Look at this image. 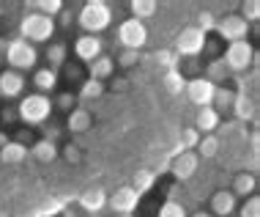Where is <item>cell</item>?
I'll return each instance as SVG.
<instances>
[{"mask_svg": "<svg viewBox=\"0 0 260 217\" xmlns=\"http://www.w3.org/2000/svg\"><path fill=\"white\" fill-rule=\"evenodd\" d=\"M77 22H80V28L88 36H99L102 31H107L112 25L110 3H104V0H88V3H82L80 14H77Z\"/></svg>", "mask_w": 260, "mask_h": 217, "instance_id": "6da1fadb", "label": "cell"}, {"mask_svg": "<svg viewBox=\"0 0 260 217\" xmlns=\"http://www.w3.org/2000/svg\"><path fill=\"white\" fill-rule=\"evenodd\" d=\"M52 99L44 94H27L19 99L17 104V118L22 124H27V127H41V124L50 121L52 116Z\"/></svg>", "mask_w": 260, "mask_h": 217, "instance_id": "7a4b0ae2", "label": "cell"}, {"mask_svg": "<svg viewBox=\"0 0 260 217\" xmlns=\"http://www.w3.org/2000/svg\"><path fill=\"white\" fill-rule=\"evenodd\" d=\"M55 36V19L44 17L39 11H27L22 19H19V39H25L27 44H47Z\"/></svg>", "mask_w": 260, "mask_h": 217, "instance_id": "3957f363", "label": "cell"}, {"mask_svg": "<svg viewBox=\"0 0 260 217\" xmlns=\"http://www.w3.org/2000/svg\"><path fill=\"white\" fill-rule=\"evenodd\" d=\"M6 64L9 69L14 72H30V69H36L39 64V50L33 44H27L25 39H11L9 44H6Z\"/></svg>", "mask_w": 260, "mask_h": 217, "instance_id": "277c9868", "label": "cell"}, {"mask_svg": "<svg viewBox=\"0 0 260 217\" xmlns=\"http://www.w3.org/2000/svg\"><path fill=\"white\" fill-rule=\"evenodd\" d=\"M255 61H257V52H255V47H252L247 39L228 44V50H224V55H222V64L228 66V72H236V74L247 72Z\"/></svg>", "mask_w": 260, "mask_h": 217, "instance_id": "5b68a950", "label": "cell"}, {"mask_svg": "<svg viewBox=\"0 0 260 217\" xmlns=\"http://www.w3.org/2000/svg\"><path fill=\"white\" fill-rule=\"evenodd\" d=\"M118 41H121L123 50H135L140 52L145 44H148V25L140 22V19H123L118 25Z\"/></svg>", "mask_w": 260, "mask_h": 217, "instance_id": "8992f818", "label": "cell"}, {"mask_svg": "<svg viewBox=\"0 0 260 217\" xmlns=\"http://www.w3.org/2000/svg\"><path fill=\"white\" fill-rule=\"evenodd\" d=\"M206 41H208V36L203 31H198L194 25H189V28H184V31L175 36V55H186V58H198V55L203 52V47H206Z\"/></svg>", "mask_w": 260, "mask_h": 217, "instance_id": "52a82bcc", "label": "cell"}, {"mask_svg": "<svg viewBox=\"0 0 260 217\" xmlns=\"http://www.w3.org/2000/svg\"><path fill=\"white\" fill-rule=\"evenodd\" d=\"M216 36L224 39L228 44H233V41H244L249 33V22L247 19H241L238 14H224L222 19H216Z\"/></svg>", "mask_w": 260, "mask_h": 217, "instance_id": "ba28073f", "label": "cell"}, {"mask_svg": "<svg viewBox=\"0 0 260 217\" xmlns=\"http://www.w3.org/2000/svg\"><path fill=\"white\" fill-rule=\"evenodd\" d=\"M140 198H143V195H140L132 184H126V187H118L112 195H107V206L115 214H132V212H137Z\"/></svg>", "mask_w": 260, "mask_h": 217, "instance_id": "9c48e42d", "label": "cell"}, {"mask_svg": "<svg viewBox=\"0 0 260 217\" xmlns=\"http://www.w3.org/2000/svg\"><path fill=\"white\" fill-rule=\"evenodd\" d=\"M214 91H216V86L208 83L206 77H192V80H186L184 94L189 96V102L198 104V110H200V107H211V102H214Z\"/></svg>", "mask_w": 260, "mask_h": 217, "instance_id": "30bf717a", "label": "cell"}, {"mask_svg": "<svg viewBox=\"0 0 260 217\" xmlns=\"http://www.w3.org/2000/svg\"><path fill=\"white\" fill-rule=\"evenodd\" d=\"M198 165H200V157L194 151H178L173 157L170 171H173L175 181H189L194 176V171H198Z\"/></svg>", "mask_w": 260, "mask_h": 217, "instance_id": "8fae6325", "label": "cell"}, {"mask_svg": "<svg viewBox=\"0 0 260 217\" xmlns=\"http://www.w3.org/2000/svg\"><path fill=\"white\" fill-rule=\"evenodd\" d=\"M25 86H27L25 74L14 72V69H3L0 72V96L3 99H19L25 94Z\"/></svg>", "mask_w": 260, "mask_h": 217, "instance_id": "7c38bea8", "label": "cell"}, {"mask_svg": "<svg viewBox=\"0 0 260 217\" xmlns=\"http://www.w3.org/2000/svg\"><path fill=\"white\" fill-rule=\"evenodd\" d=\"M74 55L88 66L90 61H96L99 55H104V41L99 36H88V33H82V36L74 41Z\"/></svg>", "mask_w": 260, "mask_h": 217, "instance_id": "4fadbf2b", "label": "cell"}, {"mask_svg": "<svg viewBox=\"0 0 260 217\" xmlns=\"http://www.w3.org/2000/svg\"><path fill=\"white\" fill-rule=\"evenodd\" d=\"M236 212V195L230 193V190H216L214 193V198H211V217H230Z\"/></svg>", "mask_w": 260, "mask_h": 217, "instance_id": "5bb4252c", "label": "cell"}, {"mask_svg": "<svg viewBox=\"0 0 260 217\" xmlns=\"http://www.w3.org/2000/svg\"><path fill=\"white\" fill-rule=\"evenodd\" d=\"M33 86H36L39 91L36 94H52L55 88H58V72L50 66H36L33 69Z\"/></svg>", "mask_w": 260, "mask_h": 217, "instance_id": "9a60e30c", "label": "cell"}, {"mask_svg": "<svg viewBox=\"0 0 260 217\" xmlns=\"http://www.w3.org/2000/svg\"><path fill=\"white\" fill-rule=\"evenodd\" d=\"M80 206L85 209L88 214H96L102 212L104 206H107V190H102V187H90L80 195Z\"/></svg>", "mask_w": 260, "mask_h": 217, "instance_id": "2e32d148", "label": "cell"}, {"mask_svg": "<svg viewBox=\"0 0 260 217\" xmlns=\"http://www.w3.org/2000/svg\"><path fill=\"white\" fill-rule=\"evenodd\" d=\"M230 110H233V116L238 121H252V118H255V99L247 96V91H236Z\"/></svg>", "mask_w": 260, "mask_h": 217, "instance_id": "e0dca14e", "label": "cell"}, {"mask_svg": "<svg viewBox=\"0 0 260 217\" xmlns=\"http://www.w3.org/2000/svg\"><path fill=\"white\" fill-rule=\"evenodd\" d=\"M85 72H88L90 80L104 83L107 77H112V72H115V58H110V55H99L96 61H90V64L85 66Z\"/></svg>", "mask_w": 260, "mask_h": 217, "instance_id": "ac0fdd59", "label": "cell"}, {"mask_svg": "<svg viewBox=\"0 0 260 217\" xmlns=\"http://www.w3.org/2000/svg\"><path fill=\"white\" fill-rule=\"evenodd\" d=\"M222 116L216 113L214 107H200L198 116H194V129L200 132V135H214V129L219 127Z\"/></svg>", "mask_w": 260, "mask_h": 217, "instance_id": "d6986e66", "label": "cell"}, {"mask_svg": "<svg viewBox=\"0 0 260 217\" xmlns=\"http://www.w3.org/2000/svg\"><path fill=\"white\" fill-rule=\"evenodd\" d=\"M90 124H93V118H90V113L85 107H74L72 113H69V118H66V129L72 132V135H82V132H88Z\"/></svg>", "mask_w": 260, "mask_h": 217, "instance_id": "ffe728a7", "label": "cell"}, {"mask_svg": "<svg viewBox=\"0 0 260 217\" xmlns=\"http://www.w3.org/2000/svg\"><path fill=\"white\" fill-rule=\"evenodd\" d=\"M27 146L22 143H17V141H9L0 149V162H6V165H19V162H25V157H27Z\"/></svg>", "mask_w": 260, "mask_h": 217, "instance_id": "44dd1931", "label": "cell"}, {"mask_svg": "<svg viewBox=\"0 0 260 217\" xmlns=\"http://www.w3.org/2000/svg\"><path fill=\"white\" fill-rule=\"evenodd\" d=\"M104 96V83L99 80H90V77H85V80L80 83V94H77V102H96Z\"/></svg>", "mask_w": 260, "mask_h": 217, "instance_id": "7402d4cb", "label": "cell"}, {"mask_svg": "<svg viewBox=\"0 0 260 217\" xmlns=\"http://www.w3.org/2000/svg\"><path fill=\"white\" fill-rule=\"evenodd\" d=\"M255 190H257V179L252 176V173L244 171V173H238V176H236L233 190H230V193H233L236 198H249V195H255Z\"/></svg>", "mask_w": 260, "mask_h": 217, "instance_id": "603a6c76", "label": "cell"}, {"mask_svg": "<svg viewBox=\"0 0 260 217\" xmlns=\"http://www.w3.org/2000/svg\"><path fill=\"white\" fill-rule=\"evenodd\" d=\"M30 154L39 159V162H52V159H58L60 157V149H58V143H50V141H36L30 146Z\"/></svg>", "mask_w": 260, "mask_h": 217, "instance_id": "cb8c5ba5", "label": "cell"}, {"mask_svg": "<svg viewBox=\"0 0 260 217\" xmlns=\"http://www.w3.org/2000/svg\"><path fill=\"white\" fill-rule=\"evenodd\" d=\"M161 83H165L167 94H173V96L184 94V88H186V77H184V72H181V69H173V72H165V77H161Z\"/></svg>", "mask_w": 260, "mask_h": 217, "instance_id": "d4e9b609", "label": "cell"}, {"mask_svg": "<svg viewBox=\"0 0 260 217\" xmlns=\"http://www.w3.org/2000/svg\"><path fill=\"white\" fill-rule=\"evenodd\" d=\"M156 9H159V6L153 3V0H132V3H129L132 19H140V22H145L148 17H153Z\"/></svg>", "mask_w": 260, "mask_h": 217, "instance_id": "484cf974", "label": "cell"}, {"mask_svg": "<svg viewBox=\"0 0 260 217\" xmlns=\"http://www.w3.org/2000/svg\"><path fill=\"white\" fill-rule=\"evenodd\" d=\"M47 61H50V69H55L58 72L60 66H66V55H69V47L63 44V41H55V44L47 47Z\"/></svg>", "mask_w": 260, "mask_h": 217, "instance_id": "4316f807", "label": "cell"}, {"mask_svg": "<svg viewBox=\"0 0 260 217\" xmlns=\"http://www.w3.org/2000/svg\"><path fill=\"white\" fill-rule=\"evenodd\" d=\"M203 77H206L208 83H214V86H216V83H224V80H228L230 72H228V66L222 64V58H211L208 66H206V74H203Z\"/></svg>", "mask_w": 260, "mask_h": 217, "instance_id": "83f0119b", "label": "cell"}, {"mask_svg": "<svg viewBox=\"0 0 260 217\" xmlns=\"http://www.w3.org/2000/svg\"><path fill=\"white\" fill-rule=\"evenodd\" d=\"M198 157L203 159H214L216 154H219V138L216 135H206V138H200V143H198Z\"/></svg>", "mask_w": 260, "mask_h": 217, "instance_id": "f1b7e54d", "label": "cell"}, {"mask_svg": "<svg viewBox=\"0 0 260 217\" xmlns=\"http://www.w3.org/2000/svg\"><path fill=\"white\" fill-rule=\"evenodd\" d=\"M233 96H236V91L216 86V91H214V102H211V107H214L216 113H222V110H230V104H233Z\"/></svg>", "mask_w": 260, "mask_h": 217, "instance_id": "f546056e", "label": "cell"}, {"mask_svg": "<svg viewBox=\"0 0 260 217\" xmlns=\"http://www.w3.org/2000/svg\"><path fill=\"white\" fill-rule=\"evenodd\" d=\"M30 9L39 11V14H44V17H50V19H55L63 9H66V6H63L60 0H39V3H30Z\"/></svg>", "mask_w": 260, "mask_h": 217, "instance_id": "4dcf8cb0", "label": "cell"}, {"mask_svg": "<svg viewBox=\"0 0 260 217\" xmlns=\"http://www.w3.org/2000/svg\"><path fill=\"white\" fill-rule=\"evenodd\" d=\"M153 61L165 69V72H173V69H181V58L175 55L173 50H159L156 55H153Z\"/></svg>", "mask_w": 260, "mask_h": 217, "instance_id": "1f68e13d", "label": "cell"}, {"mask_svg": "<svg viewBox=\"0 0 260 217\" xmlns=\"http://www.w3.org/2000/svg\"><path fill=\"white\" fill-rule=\"evenodd\" d=\"M200 138L203 135L194 127L184 129V132H181V138H178V149L181 151H194V149H198V143H200Z\"/></svg>", "mask_w": 260, "mask_h": 217, "instance_id": "d6a6232c", "label": "cell"}, {"mask_svg": "<svg viewBox=\"0 0 260 217\" xmlns=\"http://www.w3.org/2000/svg\"><path fill=\"white\" fill-rule=\"evenodd\" d=\"M52 107H58V110H63V113L69 116V113H72V110L77 107V94H72V91H63V94L55 96Z\"/></svg>", "mask_w": 260, "mask_h": 217, "instance_id": "836d02e7", "label": "cell"}, {"mask_svg": "<svg viewBox=\"0 0 260 217\" xmlns=\"http://www.w3.org/2000/svg\"><path fill=\"white\" fill-rule=\"evenodd\" d=\"M238 17L247 19L249 25L257 22V19H260V3H257V0H244V3H241V14H238Z\"/></svg>", "mask_w": 260, "mask_h": 217, "instance_id": "e575fe53", "label": "cell"}, {"mask_svg": "<svg viewBox=\"0 0 260 217\" xmlns=\"http://www.w3.org/2000/svg\"><path fill=\"white\" fill-rule=\"evenodd\" d=\"M159 217H189L181 201H165L159 209Z\"/></svg>", "mask_w": 260, "mask_h": 217, "instance_id": "d590c367", "label": "cell"}, {"mask_svg": "<svg viewBox=\"0 0 260 217\" xmlns=\"http://www.w3.org/2000/svg\"><path fill=\"white\" fill-rule=\"evenodd\" d=\"M238 217H260V198H257V195L244 198L241 209H238Z\"/></svg>", "mask_w": 260, "mask_h": 217, "instance_id": "8d00e7d4", "label": "cell"}, {"mask_svg": "<svg viewBox=\"0 0 260 217\" xmlns=\"http://www.w3.org/2000/svg\"><path fill=\"white\" fill-rule=\"evenodd\" d=\"M194 28H198V31H203V33L208 36V33L216 28V17H214L211 11H200V14H198V22H194Z\"/></svg>", "mask_w": 260, "mask_h": 217, "instance_id": "74e56055", "label": "cell"}, {"mask_svg": "<svg viewBox=\"0 0 260 217\" xmlns=\"http://www.w3.org/2000/svg\"><path fill=\"white\" fill-rule=\"evenodd\" d=\"M41 132H44V141L58 143V141H60V135H63V127H58L55 121H47V124H41Z\"/></svg>", "mask_w": 260, "mask_h": 217, "instance_id": "f35d334b", "label": "cell"}, {"mask_svg": "<svg viewBox=\"0 0 260 217\" xmlns=\"http://www.w3.org/2000/svg\"><path fill=\"white\" fill-rule=\"evenodd\" d=\"M151 184H153V173H151V171H140L137 176H135V184H132V187H135V190L143 195Z\"/></svg>", "mask_w": 260, "mask_h": 217, "instance_id": "ab89813d", "label": "cell"}, {"mask_svg": "<svg viewBox=\"0 0 260 217\" xmlns=\"http://www.w3.org/2000/svg\"><path fill=\"white\" fill-rule=\"evenodd\" d=\"M115 64L121 66V69H132L135 64H140V52H135V50H123V52L115 58Z\"/></svg>", "mask_w": 260, "mask_h": 217, "instance_id": "60d3db41", "label": "cell"}, {"mask_svg": "<svg viewBox=\"0 0 260 217\" xmlns=\"http://www.w3.org/2000/svg\"><path fill=\"white\" fill-rule=\"evenodd\" d=\"M63 69H66V77H69V80H74V83H82V80H85V72H82V66H72V64H66Z\"/></svg>", "mask_w": 260, "mask_h": 217, "instance_id": "b9f144b4", "label": "cell"}, {"mask_svg": "<svg viewBox=\"0 0 260 217\" xmlns=\"http://www.w3.org/2000/svg\"><path fill=\"white\" fill-rule=\"evenodd\" d=\"M63 157H66L69 162H80V151H77V146H66V149H63Z\"/></svg>", "mask_w": 260, "mask_h": 217, "instance_id": "7bdbcfd3", "label": "cell"}, {"mask_svg": "<svg viewBox=\"0 0 260 217\" xmlns=\"http://www.w3.org/2000/svg\"><path fill=\"white\" fill-rule=\"evenodd\" d=\"M58 22H60V28H72V22H74V17H72V11H69V9H63L60 14H58Z\"/></svg>", "mask_w": 260, "mask_h": 217, "instance_id": "ee69618b", "label": "cell"}, {"mask_svg": "<svg viewBox=\"0 0 260 217\" xmlns=\"http://www.w3.org/2000/svg\"><path fill=\"white\" fill-rule=\"evenodd\" d=\"M0 118H3L6 124H14V121H19V118H17V110H3V113H0Z\"/></svg>", "mask_w": 260, "mask_h": 217, "instance_id": "f6af8a7d", "label": "cell"}, {"mask_svg": "<svg viewBox=\"0 0 260 217\" xmlns=\"http://www.w3.org/2000/svg\"><path fill=\"white\" fill-rule=\"evenodd\" d=\"M189 217H211L208 212H203V209H200V212H194V214H189Z\"/></svg>", "mask_w": 260, "mask_h": 217, "instance_id": "bcb514c9", "label": "cell"}, {"mask_svg": "<svg viewBox=\"0 0 260 217\" xmlns=\"http://www.w3.org/2000/svg\"><path fill=\"white\" fill-rule=\"evenodd\" d=\"M6 143H9V138H6V135H3V132H0V149H3V146H6Z\"/></svg>", "mask_w": 260, "mask_h": 217, "instance_id": "7dc6e473", "label": "cell"}, {"mask_svg": "<svg viewBox=\"0 0 260 217\" xmlns=\"http://www.w3.org/2000/svg\"><path fill=\"white\" fill-rule=\"evenodd\" d=\"M63 217H74V209H63Z\"/></svg>", "mask_w": 260, "mask_h": 217, "instance_id": "c3c4849f", "label": "cell"}, {"mask_svg": "<svg viewBox=\"0 0 260 217\" xmlns=\"http://www.w3.org/2000/svg\"><path fill=\"white\" fill-rule=\"evenodd\" d=\"M118 217H132V214H118Z\"/></svg>", "mask_w": 260, "mask_h": 217, "instance_id": "681fc988", "label": "cell"}, {"mask_svg": "<svg viewBox=\"0 0 260 217\" xmlns=\"http://www.w3.org/2000/svg\"><path fill=\"white\" fill-rule=\"evenodd\" d=\"M0 64H3V55H0Z\"/></svg>", "mask_w": 260, "mask_h": 217, "instance_id": "f907efd6", "label": "cell"}]
</instances>
